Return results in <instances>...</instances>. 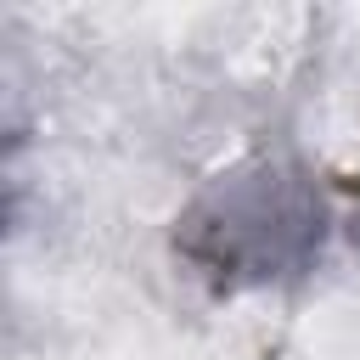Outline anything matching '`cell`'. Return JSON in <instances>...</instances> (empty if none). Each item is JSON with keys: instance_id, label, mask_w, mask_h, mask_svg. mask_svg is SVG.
Wrapping results in <instances>:
<instances>
[{"instance_id": "1", "label": "cell", "mask_w": 360, "mask_h": 360, "mask_svg": "<svg viewBox=\"0 0 360 360\" xmlns=\"http://www.w3.org/2000/svg\"><path fill=\"white\" fill-rule=\"evenodd\" d=\"M321 242L326 197L315 174L281 152H253L219 169L174 219V253L214 292L292 281L315 264Z\"/></svg>"}, {"instance_id": "2", "label": "cell", "mask_w": 360, "mask_h": 360, "mask_svg": "<svg viewBox=\"0 0 360 360\" xmlns=\"http://www.w3.org/2000/svg\"><path fill=\"white\" fill-rule=\"evenodd\" d=\"M349 242H354V253H360V202H354V214H349Z\"/></svg>"}]
</instances>
